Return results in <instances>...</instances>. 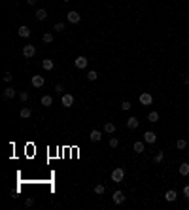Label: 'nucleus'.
<instances>
[{
    "label": "nucleus",
    "mask_w": 189,
    "mask_h": 210,
    "mask_svg": "<svg viewBox=\"0 0 189 210\" xmlns=\"http://www.w3.org/2000/svg\"><path fill=\"white\" fill-rule=\"evenodd\" d=\"M123 178H125V170L121 167H117V168H114L112 170V182H123Z\"/></svg>",
    "instance_id": "nucleus-1"
},
{
    "label": "nucleus",
    "mask_w": 189,
    "mask_h": 210,
    "mask_svg": "<svg viewBox=\"0 0 189 210\" xmlns=\"http://www.w3.org/2000/svg\"><path fill=\"white\" fill-rule=\"evenodd\" d=\"M61 102H63V106H64V108H70V106L74 104V97L70 95V93H66V95H63V99H61Z\"/></svg>",
    "instance_id": "nucleus-2"
},
{
    "label": "nucleus",
    "mask_w": 189,
    "mask_h": 210,
    "mask_svg": "<svg viewBox=\"0 0 189 210\" xmlns=\"http://www.w3.org/2000/svg\"><path fill=\"white\" fill-rule=\"evenodd\" d=\"M66 19H68V23H72V25H76V23H80V13L78 12H68L66 13Z\"/></svg>",
    "instance_id": "nucleus-3"
},
{
    "label": "nucleus",
    "mask_w": 189,
    "mask_h": 210,
    "mask_svg": "<svg viewBox=\"0 0 189 210\" xmlns=\"http://www.w3.org/2000/svg\"><path fill=\"white\" fill-rule=\"evenodd\" d=\"M151 102H153V97H151L150 93H142V95H140V104H142V106H150Z\"/></svg>",
    "instance_id": "nucleus-4"
},
{
    "label": "nucleus",
    "mask_w": 189,
    "mask_h": 210,
    "mask_svg": "<svg viewBox=\"0 0 189 210\" xmlns=\"http://www.w3.org/2000/svg\"><path fill=\"white\" fill-rule=\"evenodd\" d=\"M112 199H114L115 204H123V203H125V195H123V191H119V189H117L114 195H112Z\"/></svg>",
    "instance_id": "nucleus-5"
},
{
    "label": "nucleus",
    "mask_w": 189,
    "mask_h": 210,
    "mask_svg": "<svg viewBox=\"0 0 189 210\" xmlns=\"http://www.w3.org/2000/svg\"><path fill=\"white\" fill-rule=\"evenodd\" d=\"M157 140V135L153 131H146L144 132V142H147V144H153V142Z\"/></svg>",
    "instance_id": "nucleus-6"
},
{
    "label": "nucleus",
    "mask_w": 189,
    "mask_h": 210,
    "mask_svg": "<svg viewBox=\"0 0 189 210\" xmlns=\"http://www.w3.org/2000/svg\"><path fill=\"white\" fill-rule=\"evenodd\" d=\"M34 53H36V48H34V45H25V48H23V55L27 59L34 57Z\"/></svg>",
    "instance_id": "nucleus-7"
},
{
    "label": "nucleus",
    "mask_w": 189,
    "mask_h": 210,
    "mask_svg": "<svg viewBox=\"0 0 189 210\" xmlns=\"http://www.w3.org/2000/svg\"><path fill=\"white\" fill-rule=\"evenodd\" d=\"M74 64H76V68H85V66H87V57L80 55V57L74 61Z\"/></svg>",
    "instance_id": "nucleus-8"
},
{
    "label": "nucleus",
    "mask_w": 189,
    "mask_h": 210,
    "mask_svg": "<svg viewBox=\"0 0 189 210\" xmlns=\"http://www.w3.org/2000/svg\"><path fill=\"white\" fill-rule=\"evenodd\" d=\"M32 85L34 87H44V83H45V80H44V76H32Z\"/></svg>",
    "instance_id": "nucleus-9"
},
{
    "label": "nucleus",
    "mask_w": 189,
    "mask_h": 210,
    "mask_svg": "<svg viewBox=\"0 0 189 210\" xmlns=\"http://www.w3.org/2000/svg\"><path fill=\"white\" fill-rule=\"evenodd\" d=\"M176 197H178V193L174 191V189H168V191L165 193V199L168 203H172V201H176Z\"/></svg>",
    "instance_id": "nucleus-10"
},
{
    "label": "nucleus",
    "mask_w": 189,
    "mask_h": 210,
    "mask_svg": "<svg viewBox=\"0 0 189 210\" xmlns=\"http://www.w3.org/2000/svg\"><path fill=\"white\" fill-rule=\"evenodd\" d=\"M15 95H17V93H15V89H13V87H8V89H4V93H2L4 99H13Z\"/></svg>",
    "instance_id": "nucleus-11"
},
{
    "label": "nucleus",
    "mask_w": 189,
    "mask_h": 210,
    "mask_svg": "<svg viewBox=\"0 0 189 210\" xmlns=\"http://www.w3.org/2000/svg\"><path fill=\"white\" fill-rule=\"evenodd\" d=\"M138 123H140V121L136 119V117H129V119H127V129H136Z\"/></svg>",
    "instance_id": "nucleus-12"
},
{
    "label": "nucleus",
    "mask_w": 189,
    "mask_h": 210,
    "mask_svg": "<svg viewBox=\"0 0 189 210\" xmlns=\"http://www.w3.org/2000/svg\"><path fill=\"white\" fill-rule=\"evenodd\" d=\"M17 32H19V36H21V38H28V36H30V29L25 27V25H23V27H19Z\"/></svg>",
    "instance_id": "nucleus-13"
},
{
    "label": "nucleus",
    "mask_w": 189,
    "mask_h": 210,
    "mask_svg": "<svg viewBox=\"0 0 189 210\" xmlns=\"http://www.w3.org/2000/svg\"><path fill=\"white\" fill-rule=\"evenodd\" d=\"M89 138H91V142H99L100 138H102V132L95 129V131H91V135H89Z\"/></svg>",
    "instance_id": "nucleus-14"
},
{
    "label": "nucleus",
    "mask_w": 189,
    "mask_h": 210,
    "mask_svg": "<svg viewBox=\"0 0 189 210\" xmlns=\"http://www.w3.org/2000/svg\"><path fill=\"white\" fill-rule=\"evenodd\" d=\"M34 15H36L38 21H44V19L47 17V12H45V10H36V13H34Z\"/></svg>",
    "instance_id": "nucleus-15"
},
{
    "label": "nucleus",
    "mask_w": 189,
    "mask_h": 210,
    "mask_svg": "<svg viewBox=\"0 0 189 210\" xmlns=\"http://www.w3.org/2000/svg\"><path fill=\"white\" fill-rule=\"evenodd\" d=\"M180 174L182 176H187L189 174V163H182L180 165Z\"/></svg>",
    "instance_id": "nucleus-16"
},
{
    "label": "nucleus",
    "mask_w": 189,
    "mask_h": 210,
    "mask_svg": "<svg viewBox=\"0 0 189 210\" xmlns=\"http://www.w3.org/2000/svg\"><path fill=\"white\" fill-rule=\"evenodd\" d=\"M42 66H44V70H53V61L45 59V61H42Z\"/></svg>",
    "instance_id": "nucleus-17"
},
{
    "label": "nucleus",
    "mask_w": 189,
    "mask_h": 210,
    "mask_svg": "<svg viewBox=\"0 0 189 210\" xmlns=\"http://www.w3.org/2000/svg\"><path fill=\"white\" fill-rule=\"evenodd\" d=\"M147 119H150L151 123H157V121H159V114H157V112H150V114H147Z\"/></svg>",
    "instance_id": "nucleus-18"
},
{
    "label": "nucleus",
    "mask_w": 189,
    "mask_h": 210,
    "mask_svg": "<svg viewBox=\"0 0 189 210\" xmlns=\"http://www.w3.org/2000/svg\"><path fill=\"white\" fill-rule=\"evenodd\" d=\"M19 116H21L23 119H28V117L32 116V112H30V108H23L21 112H19Z\"/></svg>",
    "instance_id": "nucleus-19"
},
{
    "label": "nucleus",
    "mask_w": 189,
    "mask_h": 210,
    "mask_svg": "<svg viewBox=\"0 0 189 210\" xmlns=\"http://www.w3.org/2000/svg\"><path fill=\"white\" fill-rule=\"evenodd\" d=\"M53 104V99H51L49 95H44L42 97V106H51Z\"/></svg>",
    "instance_id": "nucleus-20"
},
{
    "label": "nucleus",
    "mask_w": 189,
    "mask_h": 210,
    "mask_svg": "<svg viewBox=\"0 0 189 210\" xmlns=\"http://www.w3.org/2000/svg\"><path fill=\"white\" fill-rule=\"evenodd\" d=\"M185 146H187V140H185V138H178V140H176V148H178V150H183Z\"/></svg>",
    "instance_id": "nucleus-21"
},
{
    "label": "nucleus",
    "mask_w": 189,
    "mask_h": 210,
    "mask_svg": "<svg viewBox=\"0 0 189 210\" xmlns=\"http://www.w3.org/2000/svg\"><path fill=\"white\" fill-rule=\"evenodd\" d=\"M132 148H134L136 153H142V151H144V142H134V146H132Z\"/></svg>",
    "instance_id": "nucleus-22"
},
{
    "label": "nucleus",
    "mask_w": 189,
    "mask_h": 210,
    "mask_svg": "<svg viewBox=\"0 0 189 210\" xmlns=\"http://www.w3.org/2000/svg\"><path fill=\"white\" fill-rule=\"evenodd\" d=\"M96 78H99V74H96V70H89V72H87V80H89V81H95Z\"/></svg>",
    "instance_id": "nucleus-23"
},
{
    "label": "nucleus",
    "mask_w": 189,
    "mask_h": 210,
    "mask_svg": "<svg viewBox=\"0 0 189 210\" xmlns=\"http://www.w3.org/2000/svg\"><path fill=\"white\" fill-rule=\"evenodd\" d=\"M104 191H106V187L102 186V184H99V186H95V193H96V195H104Z\"/></svg>",
    "instance_id": "nucleus-24"
},
{
    "label": "nucleus",
    "mask_w": 189,
    "mask_h": 210,
    "mask_svg": "<svg viewBox=\"0 0 189 210\" xmlns=\"http://www.w3.org/2000/svg\"><path fill=\"white\" fill-rule=\"evenodd\" d=\"M104 131H106V132H110V135H112V132L115 131V125H114V123H110V121H108V123L104 125Z\"/></svg>",
    "instance_id": "nucleus-25"
},
{
    "label": "nucleus",
    "mask_w": 189,
    "mask_h": 210,
    "mask_svg": "<svg viewBox=\"0 0 189 210\" xmlns=\"http://www.w3.org/2000/svg\"><path fill=\"white\" fill-rule=\"evenodd\" d=\"M163 159H165V153H163V151H157L155 157H153V161H155V163H161Z\"/></svg>",
    "instance_id": "nucleus-26"
},
{
    "label": "nucleus",
    "mask_w": 189,
    "mask_h": 210,
    "mask_svg": "<svg viewBox=\"0 0 189 210\" xmlns=\"http://www.w3.org/2000/svg\"><path fill=\"white\" fill-rule=\"evenodd\" d=\"M44 42H45V44H51V42H53V34H51V32H45V34H44Z\"/></svg>",
    "instance_id": "nucleus-27"
},
{
    "label": "nucleus",
    "mask_w": 189,
    "mask_h": 210,
    "mask_svg": "<svg viewBox=\"0 0 189 210\" xmlns=\"http://www.w3.org/2000/svg\"><path fill=\"white\" fill-rule=\"evenodd\" d=\"M28 97H30V95L27 93V91H21V93H19V99H21L23 102H27V100H28Z\"/></svg>",
    "instance_id": "nucleus-28"
},
{
    "label": "nucleus",
    "mask_w": 189,
    "mask_h": 210,
    "mask_svg": "<svg viewBox=\"0 0 189 210\" xmlns=\"http://www.w3.org/2000/svg\"><path fill=\"white\" fill-rule=\"evenodd\" d=\"M131 106H132V104H131L129 100H123V102H121V110H131Z\"/></svg>",
    "instance_id": "nucleus-29"
},
{
    "label": "nucleus",
    "mask_w": 189,
    "mask_h": 210,
    "mask_svg": "<svg viewBox=\"0 0 189 210\" xmlns=\"http://www.w3.org/2000/svg\"><path fill=\"white\" fill-rule=\"evenodd\" d=\"M55 30H57V32H63V30H64V23H55Z\"/></svg>",
    "instance_id": "nucleus-30"
},
{
    "label": "nucleus",
    "mask_w": 189,
    "mask_h": 210,
    "mask_svg": "<svg viewBox=\"0 0 189 210\" xmlns=\"http://www.w3.org/2000/svg\"><path fill=\"white\" fill-rule=\"evenodd\" d=\"M119 146V140L117 138H110V148H117Z\"/></svg>",
    "instance_id": "nucleus-31"
},
{
    "label": "nucleus",
    "mask_w": 189,
    "mask_h": 210,
    "mask_svg": "<svg viewBox=\"0 0 189 210\" xmlns=\"http://www.w3.org/2000/svg\"><path fill=\"white\" fill-rule=\"evenodd\" d=\"M32 204H34V199H32V197H28L27 201H25V206H27V208H28V206H32Z\"/></svg>",
    "instance_id": "nucleus-32"
},
{
    "label": "nucleus",
    "mask_w": 189,
    "mask_h": 210,
    "mask_svg": "<svg viewBox=\"0 0 189 210\" xmlns=\"http://www.w3.org/2000/svg\"><path fill=\"white\" fill-rule=\"evenodd\" d=\"M55 91H57V93H61V91H64V85H63V83H57V85H55Z\"/></svg>",
    "instance_id": "nucleus-33"
},
{
    "label": "nucleus",
    "mask_w": 189,
    "mask_h": 210,
    "mask_svg": "<svg viewBox=\"0 0 189 210\" xmlns=\"http://www.w3.org/2000/svg\"><path fill=\"white\" fill-rule=\"evenodd\" d=\"M183 195H185V199H187V201H189V184H187L185 187H183Z\"/></svg>",
    "instance_id": "nucleus-34"
},
{
    "label": "nucleus",
    "mask_w": 189,
    "mask_h": 210,
    "mask_svg": "<svg viewBox=\"0 0 189 210\" xmlns=\"http://www.w3.org/2000/svg\"><path fill=\"white\" fill-rule=\"evenodd\" d=\"M12 78H13V76L9 74V72H6V74H4V81H12Z\"/></svg>",
    "instance_id": "nucleus-35"
},
{
    "label": "nucleus",
    "mask_w": 189,
    "mask_h": 210,
    "mask_svg": "<svg viewBox=\"0 0 189 210\" xmlns=\"http://www.w3.org/2000/svg\"><path fill=\"white\" fill-rule=\"evenodd\" d=\"M183 83L189 85V74H183Z\"/></svg>",
    "instance_id": "nucleus-36"
},
{
    "label": "nucleus",
    "mask_w": 189,
    "mask_h": 210,
    "mask_svg": "<svg viewBox=\"0 0 189 210\" xmlns=\"http://www.w3.org/2000/svg\"><path fill=\"white\" fill-rule=\"evenodd\" d=\"M36 2H38V0H27V4H30V6H34Z\"/></svg>",
    "instance_id": "nucleus-37"
},
{
    "label": "nucleus",
    "mask_w": 189,
    "mask_h": 210,
    "mask_svg": "<svg viewBox=\"0 0 189 210\" xmlns=\"http://www.w3.org/2000/svg\"><path fill=\"white\" fill-rule=\"evenodd\" d=\"M63 2H70V0H63Z\"/></svg>",
    "instance_id": "nucleus-38"
}]
</instances>
